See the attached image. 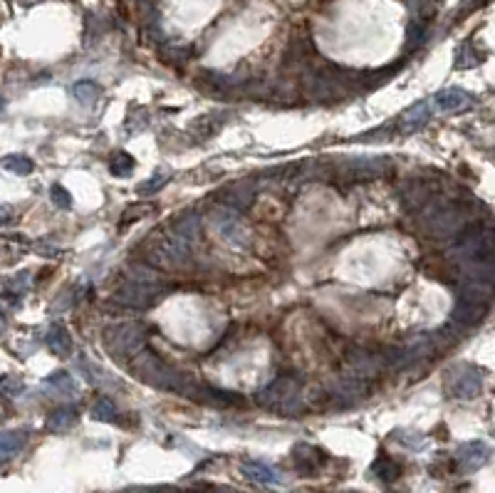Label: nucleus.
<instances>
[{"mask_svg": "<svg viewBox=\"0 0 495 493\" xmlns=\"http://www.w3.org/2000/svg\"><path fill=\"white\" fill-rule=\"evenodd\" d=\"M490 459V449L483 441H466L456 449V464L463 473H473L483 469Z\"/></svg>", "mask_w": 495, "mask_h": 493, "instance_id": "obj_5", "label": "nucleus"}, {"mask_svg": "<svg viewBox=\"0 0 495 493\" xmlns=\"http://www.w3.org/2000/svg\"><path fill=\"white\" fill-rule=\"evenodd\" d=\"M144 345V327L129 325V327H117L107 335V347L112 355H131L139 352Z\"/></svg>", "mask_w": 495, "mask_h": 493, "instance_id": "obj_4", "label": "nucleus"}, {"mask_svg": "<svg viewBox=\"0 0 495 493\" xmlns=\"http://www.w3.org/2000/svg\"><path fill=\"white\" fill-rule=\"evenodd\" d=\"M240 471L256 483H265V486H275V483H280V473L272 466H267L265 461L245 459L243 464H240Z\"/></svg>", "mask_w": 495, "mask_h": 493, "instance_id": "obj_8", "label": "nucleus"}, {"mask_svg": "<svg viewBox=\"0 0 495 493\" xmlns=\"http://www.w3.org/2000/svg\"><path fill=\"white\" fill-rule=\"evenodd\" d=\"M429 120H431L429 102H419V104H414L411 109H406V112L399 117V129H401L404 134H414V131H419Z\"/></svg>", "mask_w": 495, "mask_h": 493, "instance_id": "obj_9", "label": "nucleus"}, {"mask_svg": "<svg viewBox=\"0 0 495 493\" xmlns=\"http://www.w3.org/2000/svg\"><path fill=\"white\" fill-rule=\"evenodd\" d=\"M401 444H406L411 451H421V446L426 444V439L421 436V434H416V431H401V434H394Z\"/></svg>", "mask_w": 495, "mask_h": 493, "instance_id": "obj_22", "label": "nucleus"}, {"mask_svg": "<svg viewBox=\"0 0 495 493\" xmlns=\"http://www.w3.org/2000/svg\"><path fill=\"white\" fill-rule=\"evenodd\" d=\"M485 308H488V305L471 303V300L458 298V303H456V313H453V320H456L458 325H475V322L483 320Z\"/></svg>", "mask_w": 495, "mask_h": 493, "instance_id": "obj_11", "label": "nucleus"}, {"mask_svg": "<svg viewBox=\"0 0 495 493\" xmlns=\"http://www.w3.org/2000/svg\"><path fill=\"white\" fill-rule=\"evenodd\" d=\"M436 107L441 112H463L466 107L473 104V97H471L466 90H458V87H451V90H441V92L434 97Z\"/></svg>", "mask_w": 495, "mask_h": 493, "instance_id": "obj_7", "label": "nucleus"}, {"mask_svg": "<svg viewBox=\"0 0 495 493\" xmlns=\"http://www.w3.org/2000/svg\"><path fill=\"white\" fill-rule=\"evenodd\" d=\"M448 390L458 399H475L483 390V374L478 367H471V364L453 367L448 374Z\"/></svg>", "mask_w": 495, "mask_h": 493, "instance_id": "obj_3", "label": "nucleus"}, {"mask_svg": "<svg viewBox=\"0 0 495 493\" xmlns=\"http://www.w3.org/2000/svg\"><path fill=\"white\" fill-rule=\"evenodd\" d=\"M72 97L80 104H84V107H89V104H94L99 99V87L94 82H77L72 87Z\"/></svg>", "mask_w": 495, "mask_h": 493, "instance_id": "obj_17", "label": "nucleus"}, {"mask_svg": "<svg viewBox=\"0 0 495 493\" xmlns=\"http://www.w3.org/2000/svg\"><path fill=\"white\" fill-rule=\"evenodd\" d=\"M45 385H47V387H54V392H57V394L75 396V382H72V377L65 372V369H60V372L50 374L47 380H45Z\"/></svg>", "mask_w": 495, "mask_h": 493, "instance_id": "obj_18", "label": "nucleus"}, {"mask_svg": "<svg viewBox=\"0 0 495 493\" xmlns=\"http://www.w3.org/2000/svg\"><path fill=\"white\" fill-rule=\"evenodd\" d=\"M297 394H300V382L293 374H283L275 382L258 392V404L272 409V412L293 414L297 409Z\"/></svg>", "mask_w": 495, "mask_h": 493, "instance_id": "obj_2", "label": "nucleus"}, {"mask_svg": "<svg viewBox=\"0 0 495 493\" xmlns=\"http://www.w3.org/2000/svg\"><path fill=\"white\" fill-rule=\"evenodd\" d=\"M371 469H374L376 478H381L384 483L397 481L399 473H401V466H399L394 459H389V456H379V459L374 461V466H371Z\"/></svg>", "mask_w": 495, "mask_h": 493, "instance_id": "obj_16", "label": "nucleus"}, {"mask_svg": "<svg viewBox=\"0 0 495 493\" xmlns=\"http://www.w3.org/2000/svg\"><path fill=\"white\" fill-rule=\"evenodd\" d=\"M253 199H256V191L248 184H235L221 194V201H223L226 206L235 208V211H245L253 203Z\"/></svg>", "mask_w": 495, "mask_h": 493, "instance_id": "obj_10", "label": "nucleus"}, {"mask_svg": "<svg viewBox=\"0 0 495 493\" xmlns=\"http://www.w3.org/2000/svg\"><path fill=\"white\" fill-rule=\"evenodd\" d=\"M117 417H119L117 407L109 399H99L92 407V419H97V422H117Z\"/></svg>", "mask_w": 495, "mask_h": 493, "instance_id": "obj_21", "label": "nucleus"}, {"mask_svg": "<svg viewBox=\"0 0 495 493\" xmlns=\"http://www.w3.org/2000/svg\"><path fill=\"white\" fill-rule=\"evenodd\" d=\"M293 459H295V466L302 476H315L317 471L322 469L325 464V451L317 449V446H310V444H297L293 449Z\"/></svg>", "mask_w": 495, "mask_h": 493, "instance_id": "obj_6", "label": "nucleus"}, {"mask_svg": "<svg viewBox=\"0 0 495 493\" xmlns=\"http://www.w3.org/2000/svg\"><path fill=\"white\" fill-rule=\"evenodd\" d=\"M27 431H0V461L10 459L25 446Z\"/></svg>", "mask_w": 495, "mask_h": 493, "instance_id": "obj_13", "label": "nucleus"}, {"mask_svg": "<svg viewBox=\"0 0 495 493\" xmlns=\"http://www.w3.org/2000/svg\"><path fill=\"white\" fill-rule=\"evenodd\" d=\"M136 162L131 154L126 152H117L114 157H112V162H109V171L114 173V176H129L131 171H134Z\"/></svg>", "mask_w": 495, "mask_h": 493, "instance_id": "obj_19", "label": "nucleus"}, {"mask_svg": "<svg viewBox=\"0 0 495 493\" xmlns=\"http://www.w3.org/2000/svg\"><path fill=\"white\" fill-rule=\"evenodd\" d=\"M134 372L136 377H142L144 382L154 387H161V390H174V392H184L191 387V380L186 374L171 369L169 364H163L156 355L152 352H142L134 362Z\"/></svg>", "mask_w": 495, "mask_h": 493, "instance_id": "obj_1", "label": "nucleus"}, {"mask_svg": "<svg viewBox=\"0 0 495 493\" xmlns=\"http://www.w3.org/2000/svg\"><path fill=\"white\" fill-rule=\"evenodd\" d=\"M13 218V208L10 206H0V223H6Z\"/></svg>", "mask_w": 495, "mask_h": 493, "instance_id": "obj_24", "label": "nucleus"}, {"mask_svg": "<svg viewBox=\"0 0 495 493\" xmlns=\"http://www.w3.org/2000/svg\"><path fill=\"white\" fill-rule=\"evenodd\" d=\"M0 330H3V320H0Z\"/></svg>", "mask_w": 495, "mask_h": 493, "instance_id": "obj_25", "label": "nucleus"}, {"mask_svg": "<svg viewBox=\"0 0 495 493\" xmlns=\"http://www.w3.org/2000/svg\"><path fill=\"white\" fill-rule=\"evenodd\" d=\"M50 194H52L54 206H60V208H70V206H72V196H70V191H67L62 184H54Z\"/></svg>", "mask_w": 495, "mask_h": 493, "instance_id": "obj_23", "label": "nucleus"}, {"mask_svg": "<svg viewBox=\"0 0 495 493\" xmlns=\"http://www.w3.org/2000/svg\"><path fill=\"white\" fill-rule=\"evenodd\" d=\"M45 345L52 350L54 355H70L72 352V337L62 325H52L45 335Z\"/></svg>", "mask_w": 495, "mask_h": 493, "instance_id": "obj_12", "label": "nucleus"}, {"mask_svg": "<svg viewBox=\"0 0 495 493\" xmlns=\"http://www.w3.org/2000/svg\"><path fill=\"white\" fill-rule=\"evenodd\" d=\"M0 169H6V171L15 173V176H27V173H33L35 164L30 157H22V154H10V157H3L0 159Z\"/></svg>", "mask_w": 495, "mask_h": 493, "instance_id": "obj_14", "label": "nucleus"}, {"mask_svg": "<svg viewBox=\"0 0 495 493\" xmlns=\"http://www.w3.org/2000/svg\"><path fill=\"white\" fill-rule=\"evenodd\" d=\"M169 179H171L169 173H163V176H161V171L154 173V176H152V179H149V181H144V184H139V189H136V194H139V196H152V194H156V191H161L163 186L169 184Z\"/></svg>", "mask_w": 495, "mask_h": 493, "instance_id": "obj_20", "label": "nucleus"}, {"mask_svg": "<svg viewBox=\"0 0 495 493\" xmlns=\"http://www.w3.org/2000/svg\"><path fill=\"white\" fill-rule=\"evenodd\" d=\"M77 422V412L72 407H60L54 409L52 417L47 419V429L50 431H67V429H72Z\"/></svg>", "mask_w": 495, "mask_h": 493, "instance_id": "obj_15", "label": "nucleus"}]
</instances>
